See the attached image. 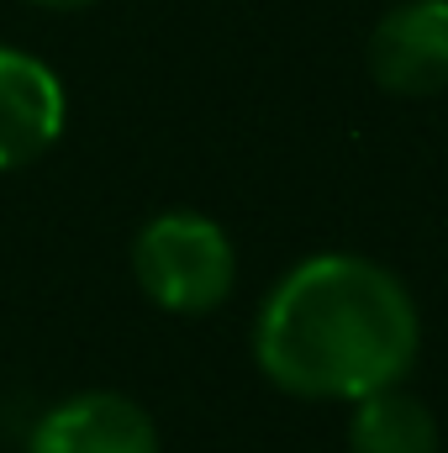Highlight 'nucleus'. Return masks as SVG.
<instances>
[{"label":"nucleus","mask_w":448,"mask_h":453,"mask_svg":"<svg viewBox=\"0 0 448 453\" xmlns=\"http://www.w3.org/2000/svg\"><path fill=\"white\" fill-rule=\"evenodd\" d=\"M422 353V311L406 280L364 253H312L285 269L259 317L253 358L301 401H364L406 385Z\"/></svg>","instance_id":"f257e3e1"},{"label":"nucleus","mask_w":448,"mask_h":453,"mask_svg":"<svg viewBox=\"0 0 448 453\" xmlns=\"http://www.w3.org/2000/svg\"><path fill=\"white\" fill-rule=\"evenodd\" d=\"M132 280L169 317H206L237 285V248L201 211H158L132 237Z\"/></svg>","instance_id":"f03ea898"},{"label":"nucleus","mask_w":448,"mask_h":453,"mask_svg":"<svg viewBox=\"0 0 448 453\" xmlns=\"http://www.w3.org/2000/svg\"><path fill=\"white\" fill-rule=\"evenodd\" d=\"M369 80L390 96L428 101L448 90V0H401L369 32Z\"/></svg>","instance_id":"7ed1b4c3"},{"label":"nucleus","mask_w":448,"mask_h":453,"mask_svg":"<svg viewBox=\"0 0 448 453\" xmlns=\"http://www.w3.org/2000/svg\"><path fill=\"white\" fill-rule=\"evenodd\" d=\"M69 121L64 80L27 48L0 42V174L37 164Z\"/></svg>","instance_id":"20e7f679"},{"label":"nucleus","mask_w":448,"mask_h":453,"mask_svg":"<svg viewBox=\"0 0 448 453\" xmlns=\"http://www.w3.org/2000/svg\"><path fill=\"white\" fill-rule=\"evenodd\" d=\"M27 453H158V427L121 390H80L32 422Z\"/></svg>","instance_id":"39448f33"},{"label":"nucleus","mask_w":448,"mask_h":453,"mask_svg":"<svg viewBox=\"0 0 448 453\" xmlns=\"http://www.w3.org/2000/svg\"><path fill=\"white\" fill-rule=\"evenodd\" d=\"M348 453H438V417L406 385L353 401Z\"/></svg>","instance_id":"423d86ee"},{"label":"nucleus","mask_w":448,"mask_h":453,"mask_svg":"<svg viewBox=\"0 0 448 453\" xmlns=\"http://www.w3.org/2000/svg\"><path fill=\"white\" fill-rule=\"evenodd\" d=\"M27 5H42V11H85L96 0H27Z\"/></svg>","instance_id":"0eeeda50"}]
</instances>
